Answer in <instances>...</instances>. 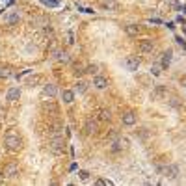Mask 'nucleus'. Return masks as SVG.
Returning a JSON list of instances; mask_svg holds the SVG:
<instances>
[{"mask_svg":"<svg viewBox=\"0 0 186 186\" xmlns=\"http://www.w3.org/2000/svg\"><path fill=\"white\" fill-rule=\"evenodd\" d=\"M4 143H6V147H7L9 151H19V149L22 147V140H20V136L15 134V132H7Z\"/></svg>","mask_w":186,"mask_h":186,"instance_id":"nucleus-1","label":"nucleus"},{"mask_svg":"<svg viewBox=\"0 0 186 186\" xmlns=\"http://www.w3.org/2000/svg\"><path fill=\"white\" fill-rule=\"evenodd\" d=\"M2 175H4L6 179L17 177V175H19V164H17V162H7V164L2 168Z\"/></svg>","mask_w":186,"mask_h":186,"instance_id":"nucleus-2","label":"nucleus"},{"mask_svg":"<svg viewBox=\"0 0 186 186\" xmlns=\"http://www.w3.org/2000/svg\"><path fill=\"white\" fill-rule=\"evenodd\" d=\"M123 63H125V69H127V71L136 73L138 67H140V58H138V56H127Z\"/></svg>","mask_w":186,"mask_h":186,"instance_id":"nucleus-3","label":"nucleus"},{"mask_svg":"<svg viewBox=\"0 0 186 186\" xmlns=\"http://www.w3.org/2000/svg\"><path fill=\"white\" fill-rule=\"evenodd\" d=\"M63 147H65V143H63V138H60V136H54V140H52L50 145H48V149H50L54 155H61V153H63Z\"/></svg>","mask_w":186,"mask_h":186,"instance_id":"nucleus-4","label":"nucleus"},{"mask_svg":"<svg viewBox=\"0 0 186 186\" xmlns=\"http://www.w3.org/2000/svg\"><path fill=\"white\" fill-rule=\"evenodd\" d=\"M129 145H130V142H129V138H119V140H116L114 143H112V151L114 153H117V151H127L129 149Z\"/></svg>","mask_w":186,"mask_h":186,"instance_id":"nucleus-5","label":"nucleus"},{"mask_svg":"<svg viewBox=\"0 0 186 186\" xmlns=\"http://www.w3.org/2000/svg\"><path fill=\"white\" fill-rule=\"evenodd\" d=\"M138 48H140V52L149 54V52L155 50V41H153V39H142L140 45H138Z\"/></svg>","mask_w":186,"mask_h":186,"instance_id":"nucleus-6","label":"nucleus"},{"mask_svg":"<svg viewBox=\"0 0 186 186\" xmlns=\"http://www.w3.org/2000/svg\"><path fill=\"white\" fill-rule=\"evenodd\" d=\"M162 173H164L166 179H177V177H179V166H175V164L166 166V168L162 170Z\"/></svg>","mask_w":186,"mask_h":186,"instance_id":"nucleus-7","label":"nucleus"},{"mask_svg":"<svg viewBox=\"0 0 186 186\" xmlns=\"http://www.w3.org/2000/svg\"><path fill=\"white\" fill-rule=\"evenodd\" d=\"M41 93H43V97H48V99H52V97H56V95H58V88H56L54 84H47V86H43Z\"/></svg>","mask_w":186,"mask_h":186,"instance_id":"nucleus-8","label":"nucleus"},{"mask_svg":"<svg viewBox=\"0 0 186 186\" xmlns=\"http://www.w3.org/2000/svg\"><path fill=\"white\" fill-rule=\"evenodd\" d=\"M136 114L134 112H125L123 116H121V121H123V125H127V127H132V125H136Z\"/></svg>","mask_w":186,"mask_h":186,"instance_id":"nucleus-9","label":"nucleus"},{"mask_svg":"<svg viewBox=\"0 0 186 186\" xmlns=\"http://www.w3.org/2000/svg\"><path fill=\"white\" fill-rule=\"evenodd\" d=\"M93 86H95L97 89H106V88H108V80H106L104 76L95 75V76H93Z\"/></svg>","mask_w":186,"mask_h":186,"instance_id":"nucleus-10","label":"nucleus"},{"mask_svg":"<svg viewBox=\"0 0 186 186\" xmlns=\"http://www.w3.org/2000/svg\"><path fill=\"white\" fill-rule=\"evenodd\" d=\"M6 97H7V101H11V102L19 101V99H20V88H9Z\"/></svg>","mask_w":186,"mask_h":186,"instance_id":"nucleus-11","label":"nucleus"},{"mask_svg":"<svg viewBox=\"0 0 186 186\" xmlns=\"http://www.w3.org/2000/svg\"><path fill=\"white\" fill-rule=\"evenodd\" d=\"M84 132H86L88 136H91V134H95V132H97V123H95L91 117L86 121V125H84Z\"/></svg>","mask_w":186,"mask_h":186,"instance_id":"nucleus-12","label":"nucleus"},{"mask_svg":"<svg viewBox=\"0 0 186 186\" xmlns=\"http://www.w3.org/2000/svg\"><path fill=\"white\" fill-rule=\"evenodd\" d=\"M171 58H173V52H171V50H166V52H162L160 65H162V67H170V63H171Z\"/></svg>","mask_w":186,"mask_h":186,"instance_id":"nucleus-13","label":"nucleus"},{"mask_svg":"<svg viewBox=\"0 0 186 186\" xmlns=\"http://www.w3.org/2000/svg\"><path fill=\"white\" fill-rule=\"evenodd\" d=\"M61 101H63L65 104H71V102L75 101V93H73L71 89H63V91H61Z\"/></svg>","mask_w":186,"mask_h":186,"instance_id":"nucleus-14","label":"nucleus"},{"mask_svg":"<svg viewBox=\"0 0 186 186\" xmlns=\"http://www.w3.org/2000/svg\"><path fill=\"white\" fill-rule=\"evenodd\" d=\"M102 7L108 11H116L119 7V2L117 0H102Z\"/></svg>","mask_w":186,"mask_h":186,"instance_id":"nucleus-15","label":"nucleus"},{"mask_svg":"<svg viewBox=\"0 0 186 186\" xmlns=\"http://www.w3.org/2000/svg\"><path fill=\"white\" fill-rule=\"evenodd\" d=\"M125 32H127V35H130V37H136V35L140 34V26H138V24H129V26L125 28Z\"/></svg>","mask_w":186,"mask_h":186,"instance_id":"nucleus-16","label":"nucleus"},{"mask_svg":"<svg viewBox=\"0 0 186 186\" xmlns=\"http://www.w3.org/2000/svg\"><path fill=\"white\" fill-rule=\"evenodd\" d=\"M54 60L56 61H69V54L63 52V50H56L54 52Z\"/></svg>","mask_w":186,"mask_h":186,"instance_id":"nucleus-17","label":"nucleus"},{"mask_svg":"<svg viewBox=\"0 0 186 186\" xmlns=\"http://www.w3.org/2000/svg\"><path fill=\"white\" fill-rule=\"evenodd\" d=\"M61 130H63V125H61L60 121H52V123H50V132H52V134H56V136H58Z\"/></svg>","mask_w":186,"mask_h":186,"instance_id":"nucleus-18","label":"nucleus"},{"mask_svg":"<svg viewBox=\"0 0 186 186\" xmlns=\"http://www.w3.org/2000/svg\"><path fill=\"white\" fill-rule=\"evenodd\" d=\"M149 71H151L153 76H160V73H162V65H160V63H153Z\"/></svg>","mask_w":186,"mask_h":186,"instance_id":"nucleus-19","label":"nucleus"},{"mask_svg":"<svg viewBox=\"0 0 186 186\" xmlns=\"http://www.w3.org/2000/svg\"><path fill=\"white\" fill-rule=\"evenodd\" d=\"M6 22H7V24H17V22H19V13H9V15L6 17Z\"/></svg>","mask_w":186,"mask_h":186,"instance_id":"nucleus-20","label":"nucleus"},{"mask_svg":"<svg viewBox=\"0 0 186 186\" xmlns=\"http://www.w3.org/2000/svg\"><path fill=\"white\" fill-rule=\"evenodd\" d=\"M110 117H112L110 110H101V112H99V119H101V121H108Z\"/></svg>","mask_w":186,"mask_h":186,"instance_id":"nucleus-21","label":"nucleus"},{"mask_svg":"<svg viewBox=\"0 0 186 186\" xmlns=\"http://www.w3.org/2000/svg\"><path fill=\"white\" fill-rule=\"evenodd\" d=\"M76 89H78V93H84V91L88 89V82H86V80H78V84H76Z\"/></svg>","mask_w":186,"mask_h":186,"instance_id":"nucleus-22","label":"nucleus"},{"mask_svg":"<svg viewBox=\"0 0 186 186\" xmlns=\"http://www.w3.org/2000/svg\"><path fill=\"white\" fill-rule=\"evenodd\" d=\"M86 73H89V75H97V73H99V67H97V65H88V67H86Z\"/></svg>","mask_w":186,"mask_h":186,"instance_id":"nucleus-23","label":"nucleus"},{"mask_svg":"<svg viewBox=\"0 0 186 186\" xmlns=\"http://www.w3.org/2000/svg\"><path fill=\"white\" fill-rule=\"evenodd\" d=\"M0 73H2V78H7V76H11L13 73H11V69H7V67H2L0 69Z\"/></svg>","mask_w":186,"mask_h":186,"instance_id":"nucleus-24","label":"nucleus"},{"mask_svg":"<svg viewBox=\"0 0 186 186\" xmlns=\"http://www.w3.org/2000/svg\"><path fill=\"white\" fill-rule=\"evenodd\" d=\"M97 184H99V186H112L114 183H112V181H106V179H99Z\"/></svg>","mask_w":186,"mask_h":186,"instance_id":"nucleus-25","label":"nucleus"},{"mask_svg":"<svg viewBox=\"0 0 186 186\" xmlns=\"http://www.w3.org/2000/svg\"><path fill=\"white\" fill-rule=\"evenodd\" d=\"M43 106H45V110H48V108H50L52 112H56V104H54V102H45Z\"/></svg>","mask_w":186,"mask_h":186,"instance_id":"nucleus-26","label":"nucleus"},{"mask_svg":"<svg viewBox=\"0 0 186 186\" xmlns=\"http://www.w3.org/2000/svg\"><path fill=\"white\" fill-rule=\"evenodd\" d=\"M78 175H80V179H82V181H88V179H89V173H88V171H80Z\"/></svg>","mask_w":186,"mask_h":186,"instance_id":"nucleus-27","label":"nucleus"},{"mask_svg":"<svg viewBox=\"0 0 186 186\" xmlns=\"http://www.w3.org/2000/svg\"><path fill=\"white\" fill-rule=\"evenodd\" d=\"M45 4H47V6H58L60 0H45Z\"/></svg>","mask_w":186,"mask_h":186,"instance_id":"nucleus-28","label":"nucleus"},{"mask_svg":"<svg viewBox=\"0 0 186 186\" xmlns=\"http://www.w3.org/2000/svg\"><path fill=\"white\" fill-rule=\"evenodd\" d=\"M73 43H75V41H73V34L69 32V34H67V45H73Z\"/></svg>","mask_w":186,"mask_h":186,"instance_id":"nucleus-29","label":"nucleus"},{"mask_svg":"<svg viewBox=\"0 0 186 186\" xmlns=\"http://www.w3.org/2000/svg\"><path fill=\"white\" fill-rule=\"evenodd\" d=\"M179 104H181V102H179V99H177V97H173V99H171V106H179Z\"/></svg>","mask_w":186,"mask_h":186,"instance_id":"nucleus-30","label":"nucleus"},{"mask_svg":"<svg viewBox=\"0 0 186 186\" xmlns=\"http://www.w3.org/2000/svg\"><path fill=\"white\" fill-rule=\"evenodd\" d=\"M0 78H2V73H0Z\"/></svg>","mask_w":186,"mask_h":186,"instance_id":"nucleus-31","label":"nucleus"}]
</instances>
